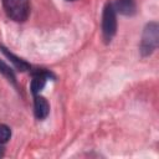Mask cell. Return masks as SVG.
Wrapping results in <instances>:
<instances>
[{"instance_id": "277c9868", "label": "cell", "mask_w": 159, "mask_h": 159, "mask_svg": "<svg viewBox=\"0 0 159 159\" xmlns=\"http://www.w3.org/2000/svg\"><path fill=\"white\" fill-rule=\"evenodd\" d=\"M48 77V73L42 71V70H39L35 75H34V80L31 82V89L34 92V94H36L46 83V80Z\"/></svg>"}, {"instance_id": "6da1fadb", "label": "cell", "mask_w": 159, "mask_h": 159, "mask_svg": "<svg viewBox=\"0 0 159 159\" xmlns=\"http://www.w3.org/2000/svg\"><path fill=\"white\" fill-rule=\"evenodd\" d=\"M2 6L10 19L22 22L29 17L30 1L29 0H2Z\"/></svg>"}, {"instance_id": "ba28073f", "label": "cell", "mask_w": 159, "mask_h": 159, "mask_svg": "<svg viewBox=\"0 0 159 159\" xmlns=\"http://www.w3.org/2000/svg\"><path fill=\"white\" fill-rule=\"evenodd\" d=\"M68 1H73V0H68Z\"/></svg>"}, {"instance_id": "7a4b0ae2", "label": "cell", "mask_w": 159, "mask_h": 159, "mask_svg": "<svg viewBox=\"0 0 159 159\" xmlns=\"http://www.w3.org/2000/svg\"><path fill=\"white\" fill-rule=\"evenodd\" d=\"M102 29L103 35L106 40H111L112 36L116 32L117 29V21H116V9L112 4H107L104 12H103V21H102Z\"/></svg>"}, {"instance_id": "3957f363", "label": "cell", "mask_w": 159, "mask_h": 159, "mask_svg": "<svg viewBox=\"0 0 159 159\" xmlns=\"http://www.w3.org/2000/svg\"><path fill=\"white\" fill-rule=\"evenodd\" d=\"M34 108H35V116H36L37 119L46 118L47 114H48V111H50V106H48L47 101L41 96H35Z\"/></svg>"}, {"instance_id": "52a82bcc", "label": "cell", "mask_w": 159, "mask_h": 159, "mask_svg": "<svg viewBox=\"0 0 159 159\" xmlns=\"http://www.w3.org/2000/svg\"><path fill=\"white\" fill-rule=\"evenodd\" d=\"M4 155V148H2V145L0 144V157H2Z\"/></svg>"}, {"instance_id": "8992f818", "label": "cell", "mask_w": 159, "mask_h": 159, "mask_svg": "<svg viewBox=\"0 0 159 159\" xmlns=\"http://www.w3.org/2000/svg\"><path fill=\"white\" fill-rule=\"evenodd\" d=\"M11 137V130L6 124L0 123V144L6 143Z\"/></svg>"}, {"instance_id": "5b68a950", "label": "cell", "mask_w": 159, "mask_h": 159, "mask_svg": "<svg viewBox=\"0 0 159 159\" xmlns=\"http://www.w3.org/2000/svg\"><path fill=\"white\" fill-rule=\"evenodd\" d=\"M116 10L124 15H130L135 10V1L134 0H118L116 4Z\"/></svg>"}]
</instances>
